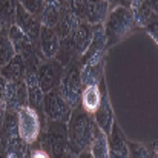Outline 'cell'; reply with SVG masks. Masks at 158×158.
Returning <instances> with one entry per match:
<instances>
[{
  "instance_id": "cell-1",
  "label": "cell",
  "mask_w": 158,
  "mask_h": 158,
  "mask_svg": "<svg viewBox=\"0 0 158 158\" xmlns=\"http://www.w3.org/2000/svg\"><path fill=\"white\" fill-rule=\"evenodd\" d=\"M94 118L81 106L72 109L69 120L66 121L68 129V152L80 155L89 151V144L94 134Z\"/></svg>"
},
{
  "instance_id": "cell-2",
  "label": "cell",
  "mask_w": 158,
  "mask_h": 158,
  "mask_svg": "<svg viewBox=\"0 0 158 158\" xmlns=\"http://www.w3.org/2000/svg\"><path fill=\"white\" fill-rule=\"evenodd\" d=\"M103 28H105L107 48L123 40L135 28L134 15L129 9V5L112 6V9H109L105 22H103Z\"/></svg>"
},
{
  "instance_id": "cell-3",
  "label": "cell",
  "mask_w": 158,
  "mask_h": 158,
  "mask_svg": "<svg viewBox=\"0 0 158 158\" xmlns=\"http://www.w3.org/2000/svg\"><path fill=\"white\" fill-rule=\"evenodd\" d=\"M57 89L72 109L80 106L83 85H81V80H80V68H78L77 63H69L63 69V75L60 78Z\"/></svg>"
},
{
  "instance_id": "cell-4",
  "label": "cell",
  "mask_w": 158,
  "mask_h": 158,
  "mask_svg": "<svg viewBox=\"0 0 158 158\" xmlns=\"http://www.w3.org/2000/svg\"><path fill=\"white\" fill-rule=\"evenodd\" d=\"M17 129L19 135L26 144L35 143L40 135V117L35 109L29 106H22L17 109Z\"/></svg>"
},
{
  "instance_id": "cell-5",
  "label": "cell",
  "mask_w": 158,
  "mask_h": 158,
  "mask_svg": "<svg viewBox=\"0 0 158 158\" xmlns=\"http://www.w3.org/2000/svg\"><path fill=\"white\" fill-rule=\"evenodd\" d=\"M45 151L48 155L61 157L68 154V129L66 123L49 120L48 131L45 134Z\"/></svg>"
},
{
  "instance_id": "cell-6",
  "label": "cell",
  "mask_w": 158,
  "mask_h": 158,
  "mask_svg": "<svg viewBox=\"0 0 158 158\" xmlns=\"http://www.w3.org/2000/svg\"><path fill=\"white\" fill-rule=\"evenodd\" d=\"M42 109L48 120L52 121H63L66 123L69 120V115L72 112V107L66 103V100L61 97L57 88L43 94V102H42Z\"/></svg>"
},
{
  "instance_id": "cell-7",
  "label": "cell",
  "mask_w": 158,
  "mask_h": 158,
  "mask_svg": "<svg viewBox=\"0 0 158 158\" xmlns=\"http://www.w3.org/2000/svg\"><path fill=\"white\" fill-rule=\"evenodd\" d=\"M63 69H64L63 63L58 60H54V58H48V61H43L39 64L35 75H37V81H39L43 94L58 86L60 78L63 75Z\"/></svg>"
},
{
  "instance_id": "cell-8",
  "label": "cell",
  "mask_w": 158,
  "mask_h": 158,
  "mask_svg": "<svg viewBox=\"0 0 158 158\" xmlns=\"http://www.w3.org/2000/svg\"><path fill=\"white\" fill-rule=\"evenodd\" d=\"M5 103L6 109L17 110L28 105V91L25 80H5Z\"/></svg>"
},
{
  "instance_id": "cell-9",
  "label": "cell",
  "mask_w": 158,
  "mask_h": 158,
  "mask_svg": "<svg viewBox=\"0 0 158 158\" xmlns=\"http://www.w3.org/2000/svg\"><path fill=\"white\" fill-rule=\"evenodd\" d=\"M14 25H17L31 40L37 42L40 29H42V22L39 17L34 14L28 12L20 3H15V14H14Z\"/></svg>"
},
{
  "instance_id": "cell-10",
  "label": "cell",
  "mask_w": 158,
  "mask_h": 158,
  "mask_svg": "<svg viewBox=\"0 0 158 158\" xmlns=\"http://www.w3.org/2000/svg\"><path fill=\"white\" fill-rule=\"evenodd\" d=\"M100 89H102V100H100L98 107L94 110V121L107 135L110 132V127H112L115 118H114V110H112V106H110V102H109L105 78L100 81Z\"/></svg>"
},
{
  "instance_id": "cell-11",
  "label": "cell",
  "mask_w": 158,
  "mask_h": 158,
  "mask_svg": "<svg viewBox=\"0 0 158 158\" xmlns=\"http://www.w3.org/2000/svg\"><path fill=\"white\" fill-rule=\"evenodd\" d=\"M37 43H39V51H40L43 58L48 60V58L57 57L58 48H60V37H58V34L55 32L54 28H48V26L42 25Z\"/></svg>"
},
{
  "instance_id": "cell-12",
  "label": "cell",
  "mask_w": 158,
  "mask_h": 158,
  "mask_svg": "<svg viewBox=\"0 0 158 158\" xmlns=\"http://www.w3.org/2000/svg\"><path fill=\"white\" fill-rule=\"evenodd\" d=\"M107 149L109 157H129L127 140L115 121L110 127V132L107 134Z\"/></svg>"
},
{
  "instance_id": "cell-13",
  "label": "cell",
  "mask_w": 158,
  "mask_h": 158,
  "mask_svg": "<svg viewBox=\"0 0 158 158\" xmlns=\"http://www.w3.org/2000/svg\"><path fill=\"white\" fill-rule=\"evenodd\" d=\"M129 9L134 15L135 26H140V28H144L148 25V22L157 15V11L154 9V6L149 0H131Z\"/></svg>"
},
{
  "instance_id": "cell-14",
  "label": "cell",
  "mask_w": 158,
  "mask_h": 158,
  "mask_svg": "<svg viewBox=\"0 0 158 158\" xmlns=\"http://www.w3.org/2000/svg\"><path fill=\"white\" fill-rule=\"evenodd\" d=\"M23 80H25L26 91H28V106L39 110L42 107V102H43V91L37 81L35 71H26Z\"/></svg>"
},
{
  "instance_id": "cell-15",
  "label": "cell",
  "mask_w": 158,
  "mask_h": 158,
  "mask_svg": "<svg viewBox=\"0 0 158 158\" xmlns=\"http://www.w3.org/2000/svg\"><path fill=\"white\" fill-rule=\"evenodd\" d=\"M109 9H110V5L106 0H88L83 22H86L89 25L103 23Z\"/></svg>"
},
{
  "instance_id": "cell-16",
  "label": "cell",
  "mask_w": 158,
  "mask_h": 158,
  "mask_svg": "<svg viewBox=\"0 0 158 158\" xmlns=\"http://www.w3.org/2000/svg\"><path fill=\"white\" fill-rule=\"evenodd\" d=\"M103 66H105V60L97 63H83L80 66V80L83 88L89 85H98L105 78Z\"/></svg>"
},
{
  "instance_id": "cell-17",
  "label": "cell",
  "mask_w": 158,
  "mask_h": 158,
  "mask_svg": "<svg viewBox=\"0 0 158 158\" xmlns=\"http://www.w3.org/2000/svg\"><path fill=\"white\" fill-rule=\"evenodd\" d=\"M91 37H92V29L91 25L86 22H80L78 26L75 28V31L72 32L71 39L74 43V51L77 57H81L85 51L88 49L89 43H91Z\"/></svg>"
},
{
  "instance_id": "cell-18",
  "label": "cell",
  "mask_w": 158,
  "mask_h": 158,
  "mask_svg": "<svg viewBox=\"0 0 158 158\" xmlns=\"http://www.w3.org/2000/svg\"><path fill=\"white\" fill-rule=\"evenodd\" d=\"M25 72H26V66H25V61L22 58V55L15 54L6 64L0 66V75L5 78V80H22L25 77Z\"/></svg>"
},
{
  "instance_id": "cell-19",
  "label": "cell",
  "mask_w": 158,
  "mask_h": 158,
  "mask_svg": "<svg viewBox=\"0 0 158 158\" xmlns=\"http://www.w3.org/2000/svg\"><path fill=\"white\" fill-rule=\"evenodd\" d=\"M102 100V89H100V83L98 85H89L83 88L81 92V98H80V106L89 112L91 115L94 114V110L98 107Z\"/></svg>"
},
{
  "instance_id": "cell-20",
  "label": "cell",
  "mask_w": 158,
  "mask_h": 158,
  "mask_svg": "<svg viewBox=\"0 0 158 158\" xmlns=\"http://www.w3.org/2000/svg\"><path fill=\"white\" fill-rule=\"evenodd\" d=\"M78 23H80V20L64 6L63 11H61L60 20H58V23H57V26L54 29H55V32L58 34L60 39H64V37H71L72 35V32L75 31Z\"/></svg>"
},
{
  "instance_id": "cell-21",
  "label": "cell",
  "mask_w": 158,
  "mask_h": 158,
  "mask_svg": "<svg viewBox=\"0 0 158 158\" xmlns=\"http://www.w3.org/2000/svg\"><path fill=\"white\" fill-rule=\"evenodd\" d=\"M89 154L95 158L109 157L107 135L97 124H94V134H92V140H91V144H89Z\"/></svg>"
},
{
  "instance_id": "cell-22",
  "label": "cell",
  "mask_w": 158,
  "mask_h": 158,
  "mask_svg": "<svg viewBox=\"0 0 158 158\" xmlns=\"http://www.w3.org/2000/svg\"><path fill=\"white\" fill-rule=\"evenodd\" d=\"M3 144H5V154L6 157H25L28 154V146L22 137L19 135V132L11 134L8 137H3Z\"/></svg>"
},
{
  "instance_id": "cell-23",
  "label": "cell",
  "mask_w": 158,
  "mask_h": 158,
  "mask_svg": "<svg viewBox=\"0 0 158 158\" xmlns=\"http://www.w3.org/2000/svg\"><path fill=\"white\" fill-rule=\"evenodd\" d=\"M64 6L55 3V2H49V0H45V8L40 14V22L43 26H48V28H55L58 20H60V15H61V11H63Z\"/></svg>"
},
{
  "instance_id": "cell-24",
  "label": "cell",
  "mask_w": 158,
  "mask_h": 158,
  "mask_svg": "<svg viewBox=\"0 0 158 158\" xmlns=\"http://www.w3.org/2000/svg\"><path fill=\"white\" fill-rule=\"evenodd\" d=\"M14 55H15V49L9 40L8 28L0 26V66L6 64Z\"/></svg>"
},
{
  "instance_id": "cell-25",
  "label": "cell",
  "mask_w": 158,
  "mask_h": 158,
  "mask_svg": "<svg viewBox=\"0 0 158 158\" xmlns=\"http://www.w3.org/2000/svg\"><path fill=\"white\" fill-rule=\"evenodd\" d=\"M17 0H0V26L9 28L14 23Z\"/></svg>"
},
{
  "instance_id": "cell-26",
  "label": "cell",
  "mask_w": 158,
  "mask_h": 158,
  "mask_svg": "<svg viewBox=\"0 0 158 158\" xmlns=\"http://www.w3.org/2000/svg\"><path fill=\"white\" fill-rule=\"evenodd\" d=\"M86 6H88V0H68V2H66V8H68L80 22H83Z\"/></svg>"
},
{
  "instance_id": "cell-27",
  "label": "cell",
  "mask_w": 158,
  "mask_h": 158,
  "mask_svg": "<svg viewBox=\"0 0 158 158\" xmlns=\"http://www.w3.org/2000/svg\"><path fill=\"white\" fill-rule=\"evenodd\" d=\"M17 3H20L28 12L34 14L39 19H40V14L45 8V0H17Z\"/></svg>"
},
{
  "instance_id": "cell-28",
  "label": "cell",
  "mask_w": 158,
  "mask_h": 158,
  "mask_svg": "<svg viewBox=\"0 0 158 158\" xmlns=\"http://www.w3.org/2000/svg\"><path fill=\"white\" fill-rule=\"evenodd\" d=\"M127 149H129V157H135V158H148L152 157L154 154L148 151V148L138 144V143H132L127 141Z\"/></svg>"
},
{
  "instance_id": "cell-29",
  "label": "cell",
  "mask_w": 158,
  "mask_h": 158,
  "mask_svg": "<svg viewBox=\"0 0 158 158\" xmlns=\"http://www.w3.org/2000/svg\"><path fill=\"white\" fill-rule=\"evenodd\" d=\"M146 28V31H148V34L157 42L158 40V32H157V29H158V19H157V15L155 17H152L149 22H148V25L144 26Z\"/></svg>"
},
{
  "instance_id": "cell-30",
  "label": "cell",
  "mask_w": 158,
  "mask_h": 158,
  "mask_svg": "<svg viewBox=\"0 0 158 158\" xmlns=\"http://www.w3.org/2000/svg\"><path fill=\"white\" fill-rule=\"evenodd\" d=\"M31 157H49V155H48V152L45 149H39V151H34L31 154Z\"/></svg>"
},
{
  "instance_id": "cell-31",
  "label": "cell",
  "mask_w": 158,
  "mask_h": 158,
  "mask_svg": "<svg viewBox=\"0 0 158 158\" xmlns=\"http://www.w3.org/2000/svg\"><path fill=\"white\" fill-rule=\"evenodd\" d=\"M106 2H107V3L110 5V6H112V5H114V6H115V5H123V3H121L120 0H106Z\"/></svg>"
},
{
  "instance_id": "cell-32",
  "label": "cell",
  "mask_w": 158,
  "mask_h": 158,
  "mask_svg": "<svg viewBox=\"0 0 158 158\" xmlns=\"http://www.w3.org/2000/svg\"><path fill=\"white\" fill-rule=\"evenodd\" d=\"M49 2H55V3H58V5H61V6H66V2H68V0H49Z\"/></svg>"
},
{
  "instance_id": "cell-33",
  "label": "cell",
  "mask_w": 158,
  "mask_h": 158,
  "mask_svg": "<svg viewBox=\"0 0 158 158\" xmlns=\"http://www.w3.org/2000/svg\"><path fill=\"white\" fill-rule=\"evenodd\" d=\"M151 3H152V6H154V9L158 11V0H149Z\"/></svg>"
},
{
  "instance_id": "cell-34",
  "label": "cell",
  "mask_w": 158,
  "mask_h": 158,
  "mask_svg": "<svg viewBox=\"0 0 158 158\" xmlns=\"http://www.w3.org/2000/svg\"><path fill=\"white\" fill-rule=\"evenodd\" d=\"M126 2H131V0H126Z\"/></svg>"
}]
</instances>
